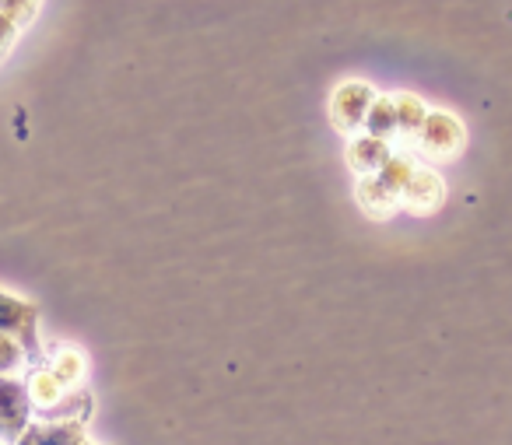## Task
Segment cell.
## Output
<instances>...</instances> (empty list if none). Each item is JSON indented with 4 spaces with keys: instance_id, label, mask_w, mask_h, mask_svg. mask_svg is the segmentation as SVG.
Wrapping results in <instances>:
<instances>
[{
    "instance_id": "1",
    "label": "cell",
    "mask_w": 512,
    "mask_h": 445,
    "mask_svg": "<svg viewBox=\"0 0 512 445\" xmlns=\"http://www.w3.org/2000/svg\"><path fill=\"white\" fill-rule=\"evenodd\" d=\"M376 88L365 85V81H344L330 95V120L341 134H358L365 127V116L376 106Z\"/></svg>"
},
{
    "instance_id": "2",
    "label": "cell",
    "mask_w": 512,
    "mask_h": 445,
    "mask_svg": "<svg viewBox=\"0 0 512 445\" xmlns=\"http://www.w3.org/2000/svg\"><path fill=\"white\" fill-rule=\"evenodd\" d=\"M32 424V400L29 389L15 375H0V442L15 445Z\"/></svg>"
},
{
    "instance_id": "3",
    "label": "cell",
    "mask_w": 512,
    "mask_h": 445,
    "mask_svg": "<svg viewBox=\"0 0 512 445\" xmlns=\"http://www.w3.org/2000/svg\"><path fill=\"white\" fill-rule=\"evenodd\" d=\"M0 333L25 347V354L39 351V309L18 295L0 291Z\"/></svg>"
},
{
    "instance_id": "4",
    "label": "cell",
    "mask_w": 512,
    "mask_h": 445,
    "mask_svg": "<svg viewBox=\"0 0 512 445\" xmlns=\"http://www.w3.org/2000/svg\"><path fill=\"white\" fill-rule=\"evenodd\" d=\"M418 144L428 158H453L463 148V127L449 113H428L421 123Z\"/></svg>"
},
{
    "instance_id": "5",
    "label": "cell",
    "mask_w": 512,
    "mask_h": 445,
    "mask_svg": "<svg viewBox=\"0 0 512 445\" xmlns=\"http://www.w3.org/2000/svg\"><path fill=\"white\" fill-rule=\"evenodd\" d=\"M442 197H446L442 179L435 176L432 169H414L404 193H400V207H407V211H414V214H432L442 207Z\"/></svg>"
},
{
    "instance_id": "6",
    "label": "cell",
    "mask_w": 512,
    "mask_h": 445,
    "mask_svg": "<svg viewBox=\"0 0 512 445\" xmlns=\"http://www.w3.org/2000/svg\"><path fill=\"white\" fill-rule=\"evenodd\" d=\"M85 442V417H60V421H32L15 445H81Z\"/></svg>"
},
{
    "instance_id": "7",
    "label": "cell",
    "mask_w": 512,
    "mask_h": 445,
    "mask_svg": "<svg viewBox=\"0 0 512 445\" xmlns=\"http://www.w3.org/2000/svg\"><path fill=\"white\" fill-rule=\"evenodd\" d=\"M358 204L365 207V214L383 221L400 211V193H393L379 176H362L358 179Z\"/></svg>"
},
{
    "instance_id": "8",
    "label": "cell",
    "mask_w": 512,
    "mask_h": 445,
    "mask_svg": "<svg viewBox=\"0 0 512 445\" xmlns=\"http://www.w3.org/2000/svg\"><path fill=\"white\" fill-rule=\"evenodd\" d=\"M393 148L386 141H376V137H355L348 148V162L355 172H362V176H379V169H383L386 162H390Z\"/></svg>"
},
{
    "instance_id": "9",
    "label": "cell",
    "mask_w": 512,
    "mask_h": 445,
    "mask_svg": "<svg viewBox=\"0 0 512 445\" xmlns=\"http://www.w3.org/2000/svg\"><path fill=\"white\" fill-rule=\"evenodd\" d=\"M25 389H29L32 407L46 410V414H53V410L64 403V393H67V389L60 386L57 375H53V368H36V372H32V379L25 382Z\"/></svg>"
},
{
    "instance_id": "10",
    "label": "cell",
    "mask_w": 512,
    "mask_h": 445,
    "mask_svg": "<svg viewBox=\"0 0 512 445\" xmlns=\"http://www.w3.org/2000/svg\"><path fill=\"white\" fill-rule=\"evenodd\" d=\"M365 137H376V141H386L390 144L393 137H397V109H393V99H383L379 95L376 106L369 109V116H365Z\"/></svg>"
},
{
    "instance_id": "11",
    "label": "cell",
    "mask_w": 512,
    "mask_h": 445,
    "mask_svg": "<svg viewBox=\"0 0 512 445\" xmlns=\"http://www.w3.org/2000/svg\"><path fill=\"white\" fill-rule=\"evenodd\" d=\"M393 109H397V134L418 137L421 123H425V116H428L425 102L414 99V95H397V99H393Z\"/></svg>"
},
{
    "instance_id": "12",
    "label": "cell",
    "mask_w": 512,
    "mask_h": 445,
    "mask_svg": "<svg viewBox=\"0 0 512 445\" xmlns=\"http://www.w3.org/2000/svg\"><path fill=\"white\" fill-rule=\"evenodd\" d=\"M53 375L60 379V386L64 389H71V386H78L81 379H85V358H81L78 351H64V354H57V361H53Z\"/></svg>"
},
{
    "instance_id": "13",
    "label": "cell",
    "mask_w": 512,
    "mask_h": 445,
    "mask_svg": "<svg viewBox=\"0 0 512 445\" xmlns=\"http://www.w3.org/2000/svg\"><path fill=\"white\" fill-rule=\"evenodd\" d=\"M414 169H418V165H414L407 155H390V162L379 169V179H383L393 193H404V186H407V179H411Z\"/></svg>"
},
{
    "instance_id": "14",
    "label": "cell",
    "mask_w": 512,
    "mask_h": 445,
    "mask_svg": "<svg viewBox=\"0 0 512 445\" xmlns=\"http://www.w3.org/2000/svg\"><path fill=\"white\" fill-rule=\"evenodd\" d=\"M39 8H43V0H0V15L11 18L18 29H25L39 15Z\"/></svg>"
},
{
    "instance_id": "15",
    "label": "cell",
    "mask_w": 512,
    "mask_h": 445,
    "mask_svg": "<svg viewBox=\"0 0 512 445\" xmlns=\"http://www.w3.org/2000/svg\"><path fill=\"white\" fill-rule=\"evenodd\" d=\"M25 358H29L25 347L18 344V340H11V337L0 333V375H11L18 365H25Z\"/></svg>"
},
{
    "instance_id": "16",
    "label": "cell",
    "mask_w": 512,
    "mask_h": 445,
    "mask_svg": "<svg viewBox=\"0 0 512 445\" xmlns=\"http://www.w3.org/2000/svg\"><path fill=\"white\" fill-rule=\"evenodd\" d=\"M18 32H22V29H18V25L11 22V18L0 15V60H4L11 53V46H15V39H18Z\"/></svg>"
},
{
    "instance_id": "17",
    "label": "cell",
    "mask_w": 512,
    "mask_h": 445,
    "mask_svg": "<svg viewBox=\"0 0 512 445\" xmlns=\"http://www.w3.org/2000/svg\"><path fill=\"white\" fill-rule=\"evenodd\" d=\"M81 445H95V442H88V438H85V442H81Z\"/></svg>"
}]
</instances>
